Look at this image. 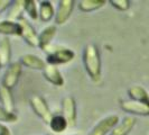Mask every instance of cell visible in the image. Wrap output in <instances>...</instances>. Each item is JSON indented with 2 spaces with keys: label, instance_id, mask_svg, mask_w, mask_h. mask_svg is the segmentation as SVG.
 Segmentation results:
<instances>
[{
  "label": "cell",
  "instance_id": "5",
  "mask_svg": "<svg viewBox=\"0 0 149 135\" xmlns=\"http://www.w3.org/2000/svg\"><path fill=\"white\" fill-rule=\"evenodd\" d=\"M118 124H119V117L117 115L107 116L92 128V131L89 133V135H107L109 132H112V129Z\"/></svg>",
  "mask_w": 149,
  "mask_h": 135
},
{
  "label": "cell",
  "instance_id": "8",
  "mask_svg": "<svg viewBox=\"0 0 149 135\" xmlns=\"http://www.w3.org/2000/svg\"><path fill=\"white\" fill-rule=\"evenodd\" d=\"M17 22L20 24L22 28V37L24 38V41L33 47L38 46V34L36 33L35 28L28 22V20H26L24 17H20Z\"/></svg>",
  "mask_w": 149,
  "mask_h": 135
},
{
  "label": "cell",
  "instance_id": "12",
  "mask_svg": "<svg viewBox=\"0 0 149 135\" xmlns=\"http://www.w3.org/2000/svg\"><path fill=\"white\" fill-rule=\"evenodd\" d=\"M22 28L20 24L15 20H1L0 22V34L8 36V35H15V36H22Z\"/></svg>",
  "mask_w": 149,
  "mask_h": 135
},
{
  "label": "cell",
  "instance_id": "3",
  "mask_svg": "<svg viewBox=\"0 0 149 135\" xmlns=\"http://www.w3.org/2000/svg\"><path fill=\"white\" fill-rule=\"evenodd\" d=\"M29 104H30V107L33 108L34 112L37 115L38 117L43 120L44 123L49 124V122H51V120H52L53 115H52V112H51V109H49V107H48V105H47V103H46V100H45L44 98L40 97V96H37V95H35V96H33V97L30 98Z\"/></svg>",
  "mask_w": 149,
  "mask_h": 135
},
{
  "label": "cell",
  "instance_id": "23",
  "mask_svg": "<svg viewBox=\"0 0 149 135\" xmlns=\"http://www.w3.org/2000/svg\"><path fill=\"white\" fill-rule=\"evenodd\" d=\"M18 120V116L15 112H10L6 110L2 106L0 105V122L5 123H15Z\"/></svg>",
  "mask_w": 149,
  "mask_h": 135
},
{
  "label": "cell",
  "instance_id": "11",
  "mask_svg": "<svg viewBox=\"0 0 149 135\" xmlns=\"http://www.w3.org/2000/svg\"><path fill=\"white\" fill-rule=\"evenodd\" d=\"M20 63L22 67L29 68L33 70H42L44 71L45 68L47 67L46 62L42 60L39 56L35 54H25L20 58Z\"/></svg>",
  "mask_w": 149,
  "mask_h": 135
},
{
  "label": "cell",
  "instance_id": "4",
  "mask_svg": "<svg viewBox=\"0 0 149 135\" xmlns=\"http://www.w3.org/2000/svg\"><path fill=\"white\" fill-rule=\"evenodd\" d=\"M22 65L20 62H14V63H10L8 65L7 70L3 75V78H2V84L3 87H6L8 89H13L15 87L19 78H20V75H22Z\"/></svg>",
  "mask_w": 149,
  "mask_h": 135
},
{
  "label": "cell",
  "instance_id": "25",
  "mask_svg": "<svg viewBox=\"0 0 149 135\" xmlns=\"http://www.w3.org/2000/svg\"><path fill=\"white\" fill-rule=\"evenodd\" d=\"M14 1H10V0H0V14L6 11L8 8L11 6Z\"/></svg>",
  "mask_w": 149,
  "mask_h": 135
},
{
  "label": "cell",
  "instance_id": "10",
  "mask_svg": "<svg viewBox=\"0 0 149 135\" xmlns=\"http://www.w3.org/2000/svg\"><path fill=\"white\" fill-rule=\"evenodd\" d=\"M56 26L55 25H51L45 27L42 30V33L38 35V47L43 51H47L49 45L52 43L53 38L56 35Z\"/></svg>",
  "mask_w": 149,
  "mask_h": 135
},
{
  "label": "cell",
  "instance_id": "19",
  "mask_svg": "<svg viewBox=\"0 0 149 135\" xmlns=\"http://www.w3.org/2000/svg\"><path fill=\"white\" fill-rule=\"evenodd\" d=\"M105 4V0H81L79 2V8L83 13H91L103 7Z\"/></svg>",
  "mask_w": 149,
  "mask_h": 135
},
{
  "label": "cell",
  "instance_id": "28",
  "mask_svg": "<svg viewBox=\"0 0 149 135\" xmlns=\"http://www.w3.org/2000/svg\"><path fill=\"white\" fill-rule=\"evenodd\" d=\"M74 135H76V134H74Z\"/></svg>",
  "mask_w": 149,
  "mask_h": 135
},
{
  "label": "cell",
  "instance_id": "7",
  "mask_svg": "<svg viewBox=\"0 0 149 135\" xmlns=\"http://www.w3.org/2000/svg\"><path fill=\"white\" fill-rule=\"evenodd\" d=\"M62 108H63V116L66 118L68 126H74L76 124V101L72 96H67L62 101Z\"/></svg>",
  "mask_w": 149,
  "mask_h": 135
},
{
  "label": "cell",
  "instance_id": "9",
  "mask_svg": "<svg viewBox=\"0 0 149 135\" xmlns=\"http://www.w3.org/2000/svg\"><path fill=\"white\" fill-rule=\"evenodd\" d=\"M120 106L122 110L129 114L138 115V116H149V106L139 103V101H134V100L122 101Z\"/></svg>",
  "mask_w": 149,
  "mask_h": 135
},
{
  "label": "cell",
  "instance_id": "1",
  "mask_svg": "<svg viewBox=\"0 0 149 135\" xmlns=\"http://www.w3.org/2000/svg\"><path fill=\"white\" fill-rule=\"evenodd\" d=\"M83 64L91 80L97 81L101 77V58L95 44H88L83 50Z\"/></svg>",
  "mask_w": 149,
  "mask_h": 135
},
{
  "label": "cell",
  "instance_id": "2",
  "mask_svg": "<svg viewBox=\"0 0 149 135\" xmlns=\"http://www.w3.org/2000/svg\"><path fill=\"white\" fill-rule=\"evenodd\" d=\"M75 58V53L66 47H60L57 50H53L46 56V64L48 65H60L66 64Z\"/></svg>",
  "mask_w": 149,
  "mask_h": 135
},
{
  "label": "cell",
  "instance_id": "27",
  "mask_svg": "<svg viewBox=\"0 0 149 135\" xmlns=\"http://www.w3.org/2000/svg\"><path fill=\"white\" fill-rule=\"evenodd\" d=\"M0 69H1V63H0Z\"/></svg>",
  "mask_w": 149,
  "mask_h": 135
},
{
  "label": "cell",
  "instance_id": "16",
  "mask_svg": "<svg viewBox=\"0 0 149 135\" xmlns=\"http://www.w3.org/2000/svg\"><path fill=\"white\" fill-rule=\"evenodd\" d=\"M0 104L6 110L15 112V100L11 90L3 86H0Z\"/></svg>",
  "mask_w": 149,
  "mask_h": 135
},
{
  "label": "cell",
  "instance_id": "6",
  "mask_svg": "<svg viewBox=\"0 0 149 135\" xmlns=\"http://www.w3.org/2000/svg\"><path fill=\"white\" fill-rule=\"evenodd\" d=\"M74 0H61L58 2V8L55 14L56 25H63L70 19L74 8Z\"/></svg>",
  "mask_w": 149,
  "mask_h": 135
},
{
  "label": "cell",
  "instance_id": "22",
  "mask_svg": "<svg viewBox=\"0 0 149 135\" xmlns=\"http://www.w3.org/2000/svg\"><path fill=\"white\" fill-rule=\"evenodd\" d=\"M24 5H25V1H14L13 9H11L10 14L8 15L9 20L19 19L20 18V13H22V10L24 9Z\"/></svg>",
  "mask_w": 149,
  "mask_h": 135
},
{
  "label": "cell",
  "instance_id": "17",
  "mask_svg": "<svg viewBox=\"0 0 149 135\" xmlns=\"http://www.w3.org/2000/svg\"><path fill=\"white\" fill-rule=\"evenodd\" d=\"M10 56H11L10 41L7 36H5L0 41V63H1V67L7 65L10 61Z\"/></svg>",
  "mask_w": 149,
  "mask_h": 135
},
{
  "label": "cell",
  "instance_id": "20",
  "mask_svg": "<svg viewBox=\"0 0 149 135\" xmlns=\"http://www.w3.org/2000/svg\"><path fill=\"white\" fill-rule=\"evenodd\" d=\"M49 127L52 129L54 133H63L68 126V123H67L66 118L63 116V115H55L53 116L51 122H49Z\"/></svg>",
  "mask_w": 149,
  "mask_h": 135
},
{
  "label": "cell",
  "instance_id": "14",
  "mask_svg": "<svg viewBox=\"0 0 149 135\" xmlns=\"http://www.w3.org/2000/svg\"><path fill=\"white\" fill-rule=\"evenodd\" d=\"M136 125V118L132 116H126L119 124L112 129L111 135H128Z\"/></svg>",
  "mask_w": 149,
  "mask_h": 135
},
{
  "label": "cell",
  "instance_id": "15",
  "mask_svg": "<svg viewBox=\"0 0 149 135\" xmlns=\"http://www.w3.org/2000/svg\"><path fill=\"white\" fill-rule=\"evenodd\" d=\"M128 96L131 100L139 101L145 105L149 106V94L148 91L142 88L141 86H131L128 89Z\"/></svg>",
  "mask_w": 149,
  "mask_h": 135
},
{
  "label": "cell",
  "instance_id": "21",
  "mask_svg": "<svg viewBox=\"0 0 149 135\" xmlns=\"http://www.w3.org/2000/svg\"><path fill=\"white\" fill-rule=\"evenodd\" d=\"M24 10L26 11V14L29 16L33 20H36L38 18L37 6H36V1L35 0H27V1H25Z\"/></svg>",
  "mask_w": 149,
  "mask_h": 135
},
{
  "label": "cell",
  "instance_id": "26",
  "mask_svg": "<svg viewBox=\"0 0 149 135\" xmlns=\"http://www.w3.org/2000/svg\"><path fill=\"white\" fill-rule=\"evenodd\" d=\"M0 135H11L10 129L7 126H5L3 124H1V123H0Z\"/></svg>",
  "mask_w": 149,
  "mask_h": 135
},
{
  "label": "cell",
  "instance_id": "13",
  "mask_svg": "<svg viewBox=\"0 0 149 135\" xmlns=\"http://www.w3.org/2000/svg\"><path fill=\"white\" fill-rule=\"evenodd\" d=\"M44 73V78L51 82L52 84L56 86V87H62L64 84V78L62 73L60 72V70L54 65H47L45 68V70L43 71Z\"/></svg>",
  "mask_w": 149,
  "mask_h": 135
},
{
  "label": "cell",
  "instance_id": "24",
  "mask_svg": "<svg viewBox=\"0 0 149 135\" xmlns=\"http://www.w3.org/2000/svg\"><path fill=\"white\" fill-rule=\"evenodd\" d=\"M109 2L111 4L112 7H114L120 11H126L130 7V1L129 0H110Z\"/></svg>",
  "mask_w": 149,
  "mask_h": 135
},
{
  "label": "cell",
  "instance_id": "18",
  "mask_svg": "<svg viewBox=\"0 0 149 135\" xmlns=\"http://www.w3.org/2000/svg\"><path fill=\"white\" fill-rule=\"evenodd\" d=\"M54 14V7H53L51 1H40L39 2V10H38V16L40 20L44 22H48L52 20Z\"/></svg>",
  "mask_w": 149,
  "mask_h": 135
}]
</instances>
